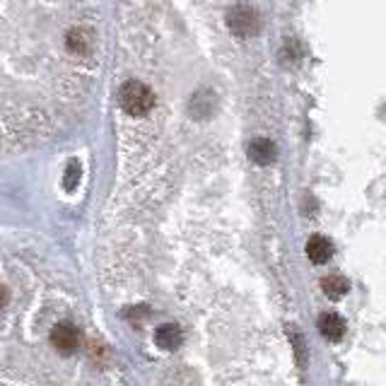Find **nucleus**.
<instances>
[{
  "label": "nucleus",
  "instance_id": "obj_1",
  "mask_svg": "<svg viewBox=\"0 0 386 386\" xmlns=\"http://www.w3.org/2000/svg\"><path fill=\"white\" fill-rule=\"evenodd\" d=\"M118 101H121L123 111L130 113V116H145L152 109V104H155V94H152V89L147 85L130 80L118 92Z\"/></svg>",
  "mask_w": 386,
  "mask_h": 386
},
{
  "label": "nucleus",
  "instance_id": "obj_5",
  "mask_svg": "<svg viewBox=\"0 0 386 386\" xmlns=\"http://www.w3.org/2000/svg\"><path fill=\"white\" fill-rule=\"evenodd\" d=\"M181 343H184V331H181L177 323H162L155 331V345L160 350L174 353V350L181 348Z\"/></svg>",
  "mask_w": 386,
  "mask_h": 386
},
{
  "label": "nucleus",
  "instance_id": "obj_6",
  "mask_svg": "<svg viewBox=\"0 0 386 386\" xmlns=\"http://www.w3.org/2000/svg\"><path fill=\"white\" fill-rule=\"evenodd\" d=\"M331 256H333V244L328 237H323V235L309 237V242H306V259H309L311 263L323 266L331 261Z\"/></svg>",
  "mask_w": 386,
  "mask_h": 386
},
{
  "label": "nucleus",
  "instance_id": "obj_7",
  "mask_svg": "<svg viewBox=\"0 0 386 386\" xmlns=\"http://www.w3.org/2000/svg\"><path fill=\"white\" fill-rule=\"evenodd\" d=\"M249 157H251V160L256 162V164H261V167H266V164L275 162L278 150H275L273 140H268V138L251 140V145H249Z\"/></svg>",
  "mask_w": 386,
  "mask_h": 386
},
{
  "label": "nucleus",
  "instance_id": "obj_2",
  "mask_svg": "<svg viewBox=\"0 0 386 386\" xmlns=\"http://www.w3.org/2000/svg\"><path fill=\"white\" fill-rule=\"evenodd\" d=\"M227 27L237 37H254L261 32V17L251 5H235L227 13Z\"/></svg>",
  "mask_w": 386,
  "mask_h": 386
},
{
  "label": "nucleus",
  "instance_id": "obj_9",
  "mask_svg": "<svg viewBox=\"0 0 386 386\" xmlns=\"http://www.w3.org/2000/svg\"><path fill=\"white\" fill-rule=\"evenodd\" d=\"M66 44H68V51H73V54L77 56H85L89 51V37L85 30H70L66 37Z\"/></svg>",
  "mask_w": 386,
  "mask_h": 386
},
{
  "label": "nucleus",
  "instance_id": "obj_3",
  "mask_svg": "<svg viewBox=\"0 0 386 386\" xmlns=\"http://www.w3.org/2000/svg\"><path fill=\"white\" fill-rule=\"evenodd\" d=\"M51 345L58 350L61 355H73L80 348V333L73 323H58V326L51 331Z\"/></svg>",
  "mask_w": 386,
  "mask_h": 386
},
{
  "label": "nucleus",
  "instance_id": "obj_8",
  "mask_svg": "<svg viewBox=\"0 0 386 386\" xmlns=\"http://www.w3.org/2000/svg\"><path fill=\"white\" fill-rule=\"evenodd\" d=\"M321 290H323V294H326L328 299H343L345 294H348V290H350V282H348V278L333 273V275L321 278Z\"/></svg>",
  "mask_w": 386,
  "mask_h": 386
},
{
  "label": "nucleus",
  "instance_id": "obj_10",
  "mask_svg": "<svg viewBox=\"0 0 386 386\" xmlns=\"http://www.w3.org/2000/svg\"><path fill=\"white\" fill-rule=\"evenodd\" d=\"M77 181H80V167H77V162L68 164V172H66V189L73 191L77 186Z\"/></svg>",
  "mask_w": 386,
  "mask_h": 386
},
{
  "label": "nucleus",
  "instance_id": "obj_11",
  "mask_svg": "<svg viewBox=\"0 0 386 386\" xmlns=\"http://www.w3.org/2000/svg\"><path fill=\"white\" fill-rule=\"evenodd\" d=\"M8 304V290H5V285H0V309Z\"/></svg>",
  "mask_w": 386,
  "mask_h": 386
},
{
  "label": "nucleus",
  "instance_id": "obj_4",
  "mask_svg": "<svg viewBox=\"0 0 386 386\" xmlns=\"http://www.w3.org/2000/svg\"><path fill=\"white\" fill-rule=\"evenodd\" d=\"M316 328H319V333L328 340V343H338V340H343L345 328L348 326H345L343 316H338L336 311H323L319 316V321H316Z\"/></svg>",
  "mask_w": 386,
  "mask_h": 386
}]
</instances>
